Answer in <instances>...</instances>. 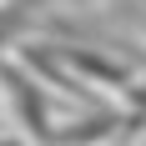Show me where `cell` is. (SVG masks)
Returning <instances> with one entry per match:
<instances>
[]
</instances>
